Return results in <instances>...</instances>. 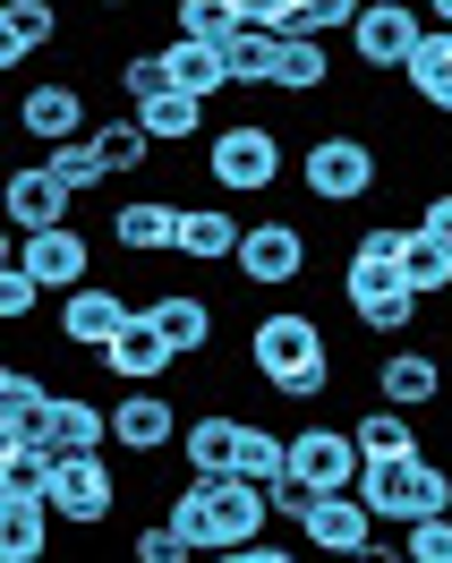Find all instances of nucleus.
I'll list each match as a JSON object with an SVG mask.
<instances>
[{"label":"nucleus","mask_w":452,"mask_h":563,"mask_svg":"<svg viewBox=\"0 0 452 563\" xmlns=\"http://www.w3.org/2000/svg\"><path fill=\"white\" fill-rule=\"evenodd\" d=\"M247 367H256V385L282 393V401H316V393L333 385L324 324H316L308 308H265V317L247 324Z\"/></svg>","instance_id":"obj_1"},{"label":"nucleus","mask_w":452,"mask_h":563,"mask_svg":"<svg viewBox=\"0 0 452 563\" xmlns=\"http://www.w3.org/2000/svg\"><path fill=\"white\" fill-rule=\"evenodd\" d=\"M163 521H172L197 555H231V547H256V538H265L274 504H265V487H247V478H188Z\"/></svg>","instance_id":"obj_2"},{"label":"nucleus","mask_w":452,"mask_h":563,"mask_svg":"<svg viewBox=\"0 0 452 563\" xmlns=\"http://www.w3.org/2000/svg\"><path fill=\"white\" fill-rule=\"evenodd\" d=\"M299 188L308 206H367L384 188V154L367 129H324V137L299 145Z\"/></svg>","instance_id":"obj_3"},{"label":"nucleus","mask_w":452,"mask_h":563,"mask_svg":"<svg viewBox=\"0 0 452 563\" xmlns=\"http://www.w3.org/2000/svg\"><path fill=\"white\" fill-rule=\"evenodd\" d=\"M282 129L274 120H222L206 137V179L222 188V197H274L282 188Z\"/></svg>","instance_id":"obj_4"},{"label":"nucleus","mask_w":452,"mask_h":563,"mask_svg":"<svg viewBox=\"0 0 452 563\" xmlns=\"http://www.w3.org/2000/svg\"><path fill=\"white\" fill-rule=\"evenodd\" d=\"M359 495H367V512L376 521H436V512H452V470L436 453H401V461H367V478H359Z\"/></svg>","instance_id":"obj_5"},{"label":"nucleus","mask_w":452,"mask_h":563,"mask_svg":"<svg viewBox=\"0 0 452 563\" xmlns=\"http://www.w3.org/2000/svg\"><path fill=\"white\" fill-rule=\"evenodd\" d=\"M240 282L247 290H290V282H308L316 265V240L290 222V213H274V222H247V240H240Z\"/></svg>","instance_id":"obj_6"},{"label":"nucleus","mask_w":452,"mask_h":563,"mask_svg":"<svg viewBox=\"0 0 452 563\" xmlns=\"http://www.w3.org/2000/svg\"><path fill=\"white\" fill-rule=\"evenodd\" d=\"M427 9H410V0H367L359 9V26H350V43H359V69L367 77H401L410 69V52L427 43Z\"/></svg>","instance_id":"obj_7"},{"label":"nucleus","mask_w":452,"mask_h":563,"mask_svg":"<svg viewBox=\"0 0 452 563\" xmlns=\"http://www.w3.org/2000/svg\"><path fill=\"white\" fill-rule=\"evenodd\" d=\"M290 478L316 495H359V478H367V453H359V435L350 427H299L290 435Z\"/></svg>","instance_id":"obj_8"},{"label":"nucleus","mask_w":452,"mask_h":563,"mask_svg":"<svg viewBox=\"0 0 452 563\" xmlns=\"http://www.w3.org/2000/svg\"><path fill=\"white\" fill-rule=\"evenodd\" d=\"M129 324H137V299H129V290H111V282L60 290V342H69L77 358H103Z\"/></svg>","instance_id":"obj_9"},{"label":"nucleus","mask_w":452,"mask_h":563,"mask_svg":"<svg viewBox=\"0 0 452 563\" xmlns=\"http://www.w3.org/2000/svg\"><path fill=\"white\" fill-rule=\"evenodd\" d=\"M179 435H188V410H179L163 385H129L111 401V444H120V453L154 461L163 444H179Z\"/></svg>","instance_id":"obj_10"},{"label":"nucleus","mask_w":452,"mask_h":563,"mask_svg":"<svg viewBox=\"0 0 452 563\" xmlns=\"http://www.w3.org/2000/svg\"><path fill=\"white\" fill-rule=\"evenodd\" d=\"M43 504H52L69 529H103L111 512H120V478H111L103 453H69L52 470V495H43Z\"/></svg>","instance_id":"obj_11"},{"label":"nucleus","mask_w":452,"mask_h":563,"mask_svg":"<svg viewBox=\"0 0 452 563\" xmlns=\"http://www.w3.org/2000/svg\"><path fill=\"white\" fill-rule=\"evenodd\" d=\"M299 547H308V555H333V563L367 555V547H376V512H367V495H316L308 521H299Z\"/></svg>","instance_id":"obj_12"},{"label":"nucleus","mask_w":452,"mask_h":563,"mask_svg":"<svg viewBox=\"0 0 452 563\" xmlns=\"http://www.w3.org/2000/svg\"><path fill=\"white\" fill-rule=\"evenodd\" d=\"M18 129L35 145H69V137H86L95 120H86V86L77 77H43V86H26L18 95Z\"/></svg>","instance_id":"obj_13"},{"label":"nucleus","mask_w":452,"mask_h":563,"mask_svg":"<svg viewBox=\"0 0 452 563\" xmlns=\"http://www.w3.org/2000/svg\"><path fill=\"white\" fill-rule=\"evenodd\" d=\"M401 240H410V222H367V231L350 240V256H342V299L350 308L401 282Z\"/></svg>","instance_id":"obj_14"},{"label":"nucleus","mask_w":452,"mask_h":563,"mask_svg":"<svg viewBox=\"0 0 452 563\" xmlns=\"http://www.w3.org/2000/svg\"><path fill=\"white\" fill-rule=\"evenodd\" d=\"M18 265H26L43 290H86V282H95V247H86V231H77V222H60V231L18 240Z\"/></svg>","instance_id":"obj_15"},{"label":"nucleus","mask_w":452,"mask_h":563,"mask_svg":"<svg viewBox=\"0 0 452 563\" xmlns=\"http://www.w3.org/2000/svg\"><path fill=\"white\" fill-rule=\"evenodd\" d=\"M179 197H129L111 213V247L120 256H179Z\"/></svg>","instance_id":"obj_16"},{"label":"nucleus","mask_w":452,"mask_h":563,"mask_svg":"<svg viewBox=\"0 0 452 563\" xmlns=\"http://www.w3.org/2000/svg\"><path fill=\"white\" fill-rule=\"evenodd\" d=\"M69 188H60V172L52 163H18L9 172V222H18V240H35V231H60L69 222Z\"/></svg>","instance_id":"obj_17"},{"label":"nucleus","mask_w":452,"mask_h":563,"mask_svg":"<svg viewBox=\"0 0 452 563\" xmlns=\"http://www.w3.org/2000/svg\"><path fill=\"white\" fill-rule=\"evenodd\" d=\"M103 444H111V401H95V393H52L43 453L69 461V453H103Z\"/></svg>","instance_id":"obj_18"},{"label":"nucleus","mask_w":452,"mask_h":563,"mask_svg":"<svg viewBox=\"0 0 452 563\" xmlns=\"http://www.w3.org/2000/svg\"><path fill=\"white\" fill-rule=\"evenodd\" d=\"M444 358H427V351H384L376 358V401H393V410H436L444 401Z\"/></svg>","instance_id":"obj_19"},{"label":"nucleus","mask_w":452,"mask_h":563,"mask_svg":"<svg viewBox=\"0 0 452 563\" xmlns=\"http://www.w3.org/2000/svg\"><path fill=\"white\" fill-rule=\"evenodd\" d=\"M240 435H247L240 410H197V419H188V435H179L188 478H231V470H240Z\"/></svg>","instance_id":"obj_20"},{"label":"nucleus","mask_w":452,"mask_h":563,"mask_svg":"<svg viewBox=\"0 0 452 563\" xmlns=\"http://www.w3.org/2000/svg\"><path fill=\"white\" fill-rule=\"evenodd\" d=\"M60 43V0H0V69L18 77V60H35Z\"/></svg>","instance_id":"obj_21"},{"label":"nucleus","mask_w":452,"mask_h":563,"mask_svg":"<svg viewBox=\"0 0 452 563\" xmlns=\"http://www.w3.org/2000/svg\"><path fill=\"white\" fill-rule=\"evenodd\" d=\"M103 367L120 376V385H163V376L179 367V351L163 342V324H154V317L137 308V324H129V333H120V342L103 351Z\"/></svg>","instance_id":"obj_22"},{"label":"nucleus","mask_w":452,"mask_h":563,"mask_svg":"<svg viewBox=\"0 0 452 563\" xmlns=\"http://www.w3.org/2000/svg\"><path fill=\"white\" fill-rule=\"evenodd\" d=\"M324 86H333V52H324V35H282V43H274V86H265V95L316 103Z\"/></svg>","instance_id":"obj_23"},{"label":"nucleus","mask_w":452,"mask_h":563,"mask_svg":"<svg viewBox=\"0 0 452 563\" xmlns=\"http://www.w3.org/2000/svg\"><path fill=\"white\" fill-rule=\"evenodd\" d=\"M240 240H247V222L222 213V206H188L179 213V256H188V265H231Z\"/></svg>","instance_id":"obj_24"},{"label":"nucleus","mask_w":452,"mask_h":563,"mask_svg":"<svg viewBox=\"0 0 452 563\" xmlns=\"http://www.w3.org/2000/svg\"><path fill=\"white\" fill-rule=\"evenodd\" d=\"M145 317L163 324V342H172L179 358H197L213 342V299H197V290H154V299H145Z\"/></svg>","instance_id":"obj_25"},{"label":"nucleus","mask_w":452,"mask_h":563,"mask_svg":"<svg viewBox=\"0 0 452 563\" xmlns=\"http://www.w3.org/2000/svg\"><path fill=\"white\" fill-rule=\"evenodd\" d=\"M137 120H145V137L163 145V154H172V145H206V103H197V95H179V86L145 95Z\"/></svg>","instance_id":"obj_26"},{"label":"nucleus","mask_w":452,"mask_h":563,"mask_svg":"<svg viewBox=\"0 0 452 563\" xmlns=\"http://www.w3.org/2000/svg\"><path fill=\"white\" fill-rule=\"evenodd\" d=\"M163 69H172V86H179V95H197V103H213V95L231 86V69H222V43L172 35V43H163Z\"/></svg>","instance_id":"obj_27"},{"label":"nucleus","mask_w":452,"mask_h":563,"mask_svg":"<svg viewBox=\"0 0 452 563\" xmlns=\"http://www.w3.org/2000/svg\"><path fill=\"white\" fill-rule=\"evenodd\" d=\"M401 86H410L427 111H452V26H427V43H418L410 69H401Z\"/></svg>","instance_id":"obj_28"},{"label":"nucleus","mask_w":452,"mask_h":563,"mask_svg":"<svg viewBox=\"0 0 452 563\" xmlns=\"http://www.w3.org/2000/svg\"><path fill=\"white\" fill-rule=\"evenodd\" d=\"M52 504H0V563H43L52 555Z\"/></svg>","instance_id":"obj_29"},{"label":"nucleus","mask_w":452,"mask_h":563,"mask_svg":"<svg viewBox=\"0 0 452 563\" xmlns=\"http://www.w3.org/2000/svg\"><path fill=\"white\" fill-rule=\"evenodd\" d=\"M86 137H95V154H103V172H111V179H120V172H145V163L163 154V145L145 137V120H137V111H120V120H95Z\"/></svg>","instance_id":"obj_30"},{"label":"nucleus","mask_w":452,"mask_h":563,"mask_svg":"<svg viewBox=\"0 0 452 563\" xmlns=\"http://www.w3.org/2000/svg\"><path fill=\"white\" fill-rule=\"evenodd\" d=\"M350 435H359V453H367V461L427 453V444H418V410H393V401H376V410H367V419L350 427Z\"/></svg>","instance_id":"obj_31"},{"label":"nucleus","mask_w":452,"mask_h":563,"mask_svg":"<svg viewBox=\"0 0 452 563\" xmlns=\"http://www.w3.org/2000/svg\"><path fill=\"white\" fill-rule=\"evenodd\" d=\"M52 470L60 461L43 444H0V504H43L52 495Z\"/></svg>","instance_id":"obj_32"},{"label":"nucleus","mask_w":452,"mask_h":563,"mask_svg":"<svg viewBox=\"0 0 452 563\" xmlns=\"http://www.w3.org/2000/svg\"><path fill=\"white\" fill-rule=\"evenodd\" d=\"M401 282H410L418 299L452 290V247L436 240V231H418V222H410V240H401Z\"/></svg>","instance_id":"obj_33"},{"label":"nucleus","mask_w":452,"mask_h":563,"mask_svg":"<svg viewBox=\"0 0 452 563\" xmlns=\"http://www.w3.org/2000/svg\"><path fill=\"white\" fill-rule=\"evenodd\" d=\"M418 308H427V299H418L410 282H393V290H376V299H359L350 317L367 324V333H384V342H401V333H410V324H418Z\"/></svg>","instance_id":"obj_34"},{"label":"nucleus","mask_w":452,"mask_h":563,"mask_svg":"<svg viewBox=\"0 0 452 563\" xmlns=\"http://www.w3.org/2000/svg\"><path fill=\"white\" fill-rule=\"evenodd\" d=\"M282 470H290V435H274V427L247 419V435H240V470H231V478H247V487H274Z\"/></svg>","instance_id":"obj_35"},{"label":"nucleus","mask_w":452,"mask_h":563,"mask_svg":"<svg viewBox=\"0 0 452 563\" xmlns=\"http://www.w3.org/2000/svg\"><path fill=\"white\" fill-rule=\"evenodd\" d=\"M274 43L265 26H240V35L222 43V69H231V86H274Z\"/></svg>","instance_id":"obj_36"},{"label":"nucleus","mask_w":452,"mask_h":563,"mask_svg":"<svg viewBox=\"0 0 452 563\" xmlns=\"http://www.w3.org/2000/svg\"><path fill=\"white\" fill-rule=\"evenodd\" d=\"M172 18H179V35H188V43H231V35L247 26L240 0H179Z\"/></svg>","instance_id":"obj_37"},{"label":"nucleus","mask_w":452,"mask_h":563,"mask_svg":"<svg viewBox=\"0 0 452 563\" xmlns=\"http://www.w3.org/2000/svg\"><path fill=\"white\" fill-rule=\"evenodd\" d=\"M43 163H52V172H60V188H69V197H95V188H103V154H95V137H69V145H43Z\"/></svg>","instance_id":"obj_38"},{"label":"nucleus","mask_w":452,"mask_h":563,"mask_svg":"<svg viewBox=\"0 0 452 563\" xmlns=\"http://www.w3.org/2000/svg\"><path fill=\"white\" fill-rule=\"evenodd\" d=\"M129 563H197V547H188L172 521H145L137 538H129Z\"/></svg>","instance_id":"obj_39"},{"label":"nucleus","mask_w":452,"mask_h":563,"mask_svg":"<svg viewBox=\"0 0 452 563\" xmlns=\"http://www.w3.org/2000/svg\"><path fill=\"white\" fill-rule=\"evenodd\" d=\"M35 308H43V282L26 274V265H18V247H9V274H0V317H9V324H26Z\"/></svg>","instance_id":"obj_40"},{"label":"nucleus","mask_w":452,"mask_h":563,"mask_svg":"<svg viewBox=\"0 0 452 563\" xmlns=\"http://www.w3.org/2000/svg\"><path fill=\"white\" fill-rule=\"evenodd\" d=\"M401 555H410V563H452V512L410 521V529H401Z\"/></svg>","instance_id":"obj_41"},{"label":"nucleus","mask_w":452,"mask_h":563,"mask_svg":"<svg viewBox=\"0 0 452 563\" xmlns=\"http://www.w3.org/2000/svg\"><path fill=\"white\" fill-rule=\"evenodd\" d=\"M367 0H299V35H350Z\"/></svg>","instance_id":"obj_42"},{"label":"nucleus","mask_w":452,"mask_h":563,"mask_svg":"<svg viewBox=\"0 0 452 563\" xmlns=\"http://www.w3.org/2000/svg\"><path fill=\"white\" fill-rule=\"evenodd\" d=\"M247 26H265V35H299V0H240Z\"/></svg>","instance_id":"obj_43"},{"label":"nucleus","mask_w":452,"mask_h":563,"mask_svg":"<svg viewBox=\"0 0 452 563\" xmlns=\"http://www.w3.org/2000/svg\"><path fill=\"white\" fill-rule=\"evenodd\" d=\"M265 504H274L282 521H308V504H316V487H299V478H290V470H282L274 487H265Z\"/></svg>","instance_id":"obj_44"},{"label":"nucleus","mask_w":452,"mask_h":563,"mask_svg":"<svg viewBox=\"0 0 452 563\" xmlns=\"http://www.w3.org/2000/svg\"><path fill=\"white\" fill-rule=\"evenodd\" d=\"M418 231H436L452 247V188H427V206H418Z\"/></svg>","instance_id":"obj_45"},{"label":"nucleus","mask_w":452,"mask_h":563,"mask_svg":"<svg viewBox=\"0 0 452 563\" xmlns=\"http://www.w3.org/2000/svg\"><path fill=\"white\" fill-rule=\"evenodd\" d=\"M206 563H308V555H290V547H274V538H256V547H231V555H206Z\"/></svg>","instance_id":"obj_46"},{"label":"nucleus","mask_w":452,"mask_h":563,"mask_svg":"<svg viewBox=\"0 0 452 563\" xmlns=\"http://www.w3.org/2000/svg\"><path fill=\"white\" fill-rule=\"evenodd\" d=\"M427 18H436V26H452V0H427Z\"/></svg>","instance_id":"obj_47"},{"label":"nucleus","mask_w":452,"mask_h":563,"mask_svg":"<svg viewBox=\"0 0 452 563\" xmlns=\"http://www.w3.org/2000/svg\"><path fill=\"white\" fill-rule=\"evenodd\" d=\"M145 9H179V0H145Z\"/></svg>","instance_id":"obj_48"},{"label":"nucleus","mask_w":452,"mask_h":563,"mask_svg":"<svg viewBox=\"0 0 452 563\" xmlns=\"http://www.w3.org/2000/svg\"><path fill=\"white\" fill-rule=\"evenodd\" d=\"M444 376H452V358H444Z\"/></svg>","instance_id":"obj_49"},{"label":"nucleus","mask_w":452,"mask_h":563,"mask_svg":"<svg viewBox=\"0 0 452 563\" xmlns=\"http://www.w3.org/2000/svg\"><path fill=\"white\" fill-rule=\"evenodd\" d=\"M393 563H410V555H393Z\"/></svg>","instance_id":"obj_50"},{"label":"nucleus","mask_w":452,"mask_h":563,"mask_svg":"<svg viewBox=\"0 0 452 563\" xmlns=\"http://www.w3.org/2000/svg\"><path fill=\"white\" fill-rule=\"evenodd\" d=\"M86 9H95V0H86Z\"/></svg>","instance_id":"obj_51"}]
</instances>
